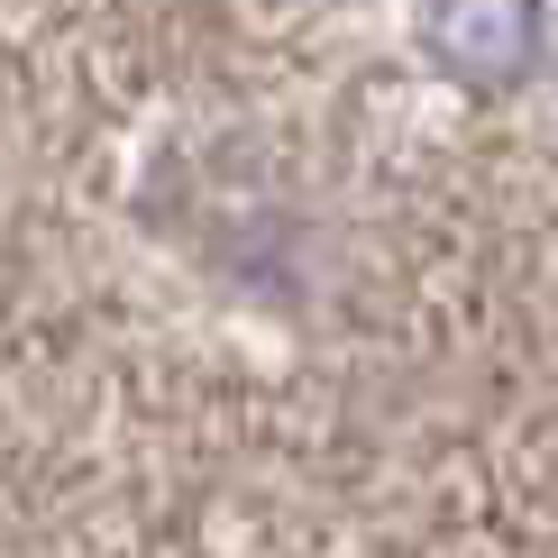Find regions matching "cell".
Masks as SVG:
<instances>
[{"label": "cell", "instance_id": "obj_1", "mask_svg": "<svg viewBox=\"0 0 558 558\" xmlns=\"http://www.w3.org/2000/svg\"><path fill=\"white\" fill-rule=\"evenodd\" d=\"M422 46L439 74L495 92L541 56V0H422Z\"/></svg>", "mask_w": 558, "mask_h": 558}]
</instances>
